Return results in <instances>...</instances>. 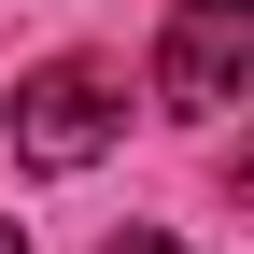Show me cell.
Instances as JSON below:
<instances>
[{
  "instance_id": "obj_3",
  "label": "cell",
  "mask_w": 254,
  "mask_h": 254,
  "mask_svg": "<svg viewBox=\"0 0 254 254\" xmlns=\"http://www.w3.org/2000/svg\"><path fill=\"white\" fill-rule=\"evenodd\" d=\"M99 254H184V240H170V226H127V240H99Z\"/></svg>"
},
{
  "instance_id": "obj_2",
  "label": "cell",
  "mask_w": 254,
  "mask_h": 254,
  "mask_svg": "<svg viewBox=\"0 0 254 254\" xmlns=\"http://www.w3.org/2000/svg\"><path fill=\"white\" fill-rule=\"evenodd\" d=\"M254 85V0H170V28H155V113L212 127Z\"/></svg>"
},
{
  "instance_id": "obj_1",
  "label": "cell",
  "mask_w": 254,
  "mask_h": 254,
  "mask_svg": "<svg viewBox=\"0 0 254 254\" xmlns=\"http://www.w3.org/2000/svg\"><path fill=\"white\" fill-rule=\"evenodd\" d=\"M127 99H155V85H127L113 71V57H43V71H28L14 85V113H0V127H14V170H99V155L127 141Z\"/></svg>"
},
{
  "instance_id": "obj_5",
  "label": "cell",
  "mask_w": 254,
  "mask_h": 254,
  "mask_svg": "<svg viewBox=\"0 0 254 254\" xmlns=\"http://www.w3.org/2000/svg\"><path fill=\"white\" fill-rule=\"evenodd\" d=\"M240 198H254V127H240Z\"/></svg>"
},
{
  "instance_id": "obj_4",
  "label": "cell",
  "mask_w": 254,
  "mask_h": 254,
  "mask_svg": "<svg viewBox=\"0 0 254 254\" xmlns=\"http://www.w3.org/2000/svg\"><path fill=\"white\" fill-rule=\"evenodd\" d=\"M0 254H28V226H14V212H0Z\"/></svg>"
}]
</instances>
